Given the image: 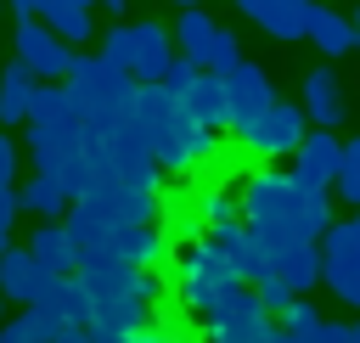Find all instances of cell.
<instances>
[{"label":"cell","mask_w":360,"mask_h":343,"mask_svg":"<svg viewBox=\"0 0 360 343\" xmlns=\"http://www.w3.org/2000/svg\"><path fill=\"white\" fill-rule=\"evenodd\" d=\"M242 219L259 231L264 247L321 242L332 225V197H326V186H309L292 169H253L242 186Z\"/></svg>","instance_id":"cell-1"},{"label":"cell","mask_w":360,"mask_h":343,"mask_svg":"<svg viewBox=\"0 0 360 343\" xmlns=\"http://www.w3.org/2000/svg\"><path fill=\"white\" fill-rule=\"evenodd\" d=\"M129 118H135V129L146 135L152 163H158V169H174V174H186V169L208 163V157H214V146H219V129H208V124L186 118V107L174 101V90H169V84H141V90H135V101H129Z\"/></svg>","instance_id":"cell-2"},{"label":"cell","mask_w":360,"mask_h":343,"mask_svg":"<svg viewBox=\"0 0 360 343\" xmlns=\"http://www.w3.org/2000/svg\"><path fill=\"white\" fill-rule=\"evenodd\" d=\"M202 326H208V343H298L287 326H276V315L259 304V292H253L248 281H236V287L202 315Z\"/></svg>","instance_id":"cell-3"},{"label":"cell","mask_w":360,"mask_h":343,"mask_svg":"<svg viewBox=\"0 0 360 343\" xmlns=\"http://www.w3.org/2000/svg\"><path fill=\"white\" fill-rule=\"evenodd\" d=\"M231 287H236V270H231V259H225V247L214 236L208 242L197 236V242L180 247V304L191 315H208Z\"/></svg>","instance_id":"cell-4"},{"label":"cell","mask_w":360,"mask_h":343,"mask_svg":"<svg viewBox=\"0 0 360 343\" xmlns=\"http://www.w3.org/2000/svg\"><path fill=\"white\" fill-rule=\"evenodd\" d=\"M68 90L84 101V112H112V118H124L129 101H135V90H141V79H135L129 67H112L107 56H73Z\"/></svg>","instance_id":"cell-5"},{"label":"cell","mask_w":360,"mask_h":343,"mask_svg":"<svg viewBox=\"0 0 360 343\" xmlns=\"http://www.w3.org/2000/svg\"><path fill=\"white\" fill-rule=\"evenodd\" d=\"M174 45H180V56H191V62H197V67H208V73H231V67L242 62L236 34H231V28H219L202 6H186V11L174 17Z\"/></svg>","instance_id":"cell-6"},{"label":"cell","mask_w":360,"mask_h":343,"mask_svg":"<svg viewBox=\"0 0 360 343\" xmlns=\"http://www.w3.org/2000/svg\"><path fill=\"white\" fill-rule=\"evenodd\" d=\"M163 84L174 90V101L186 107V118H197L208 129H231V107H225V79L219 73L197 67L191 56H174V67H169Z\"/></svg>","instance_id":"cell-7"},{"label":"cell","mask_w":360,"mask_h":343,"mask_svg":"<svg viewBox=\"0 0 360 343\" xmlns=\"http://www.w3.org/2000/svg\"><path fill=\"white\" fill-rule=\"evenodd\" d=\"M304 135H309V112L292 107V101H276L270 112H259L253 124L236 129V141H242L253 157H292Z\"/></svg>","instance_id":"cell-8"},{"label":"cell","mask_w":360,"mask_h":343,"mask_svg":"<svg viewBox=\"0 0 360 343\" xmlns=\"http://www.w3.org/2000/svg\"><path fill=\"white\" fill-rule=\"evenodd\" d=\"M17 56L39 73V79H68V67H73V45L45 22V17H22L17 22Z\"/></svg>","instance_id":"cell-9"},{"label":"cell","mask_w":360,"mask_h":343,"mask_svg":"<svg viewBox=\"0 0 360 343\" xmlns=\"http://www.w3.org/2000/svg\"><path fill=\"white\" fill-rule=\"evenodd\" d=\"M225 79V107H231V129H242V124H253L259 112H270L276 107V90H270V73L259 67V62H236L231 73H219Z\"/></svg>","instance_id":"cell-10"},{"label":"cell","mask_w":360,"mask_h":343,"mask_svg":"<svg viewBox=\"0 0 360 343\" xmlns=\"http://www.w3.org/2000/svg\"><path fill=\"white\" fill-rule=\"evenodd\" d=\"M51 281H56V270H45L34 247H6L0 253V292L11 304H39V292Z\"/></svg>","instance_id":"cell-11"},{"label":"cell","mask_w":360,"mask_h":343,"mask_svg":"<svg viewBox=\"0 0 360 343\" xmlns=\"http://www.w3.org/2000/svg\"><path fill=\"white\" fill-rule=\"evenodd\" d=\"M343 169V146H338V129H309L292 152V174L309 180V186H332Z\"/></svg>","instance_id":"cell-12"},{"label":"cell","mask_w":360,"mask_h":343,"mask_svg":"<svg viewBox=\"0 0 360 343\" xmlns=\"http://www.w3.org/2000/svg\"><path fill=\"white\" fill-rule=\"evenodd\" d=\"M208 236L225 247V259H231L236 281H259V276H270V253H264V242H259V231H253L248 219L219 225V231H208Z\"/></svg>","instance_id":"cell-13"},{"label":"cell","mask_w":360,"mask_h":343,"mask_svg":"<svg viewBox=\"0 0 360 343\" xmlns=\"http://www.w3.org/2000/svg\"><path fill=\"white\" fill-rule=\"evenodd\" d=\"M304 112H309L315 129H338L349 118V96H343V84H338L332 67H309L304 73Z\"/></svg>","instance_id":"cell-14"},{"label":"cell","mask_w":360,"mask_h":343,"mask_svg":"<svg viewBox=\"0 0 360 343\" xmlns=\"http://www.w3.org/2000/svg\"><path fill=\"white\" fill-rule=\"evenodd\" d=\"M28 247H34V253H39V264H45V270H56V276H73V270H79V259H84L79 236L68 231V219H39V225H34V236H28Z\"/></svg>","instance_id":"cell-15"},{"label":"cell","mask_w":360,"mask_h":343,"mask_svg":"<svg viewBox=\"0 0 360 343\" xmlns=\"http://www.w3.org/2000/svg\"><path fill=\"white\" fill-rule=\"evenodd\" d=\"M264 253H270V276H281L292 292H309L321 281V242H281Z\"/></svg>","instance_id":"cell-16"},{"label":"cell","mask_w":360,"mask_h":343,"mask_svg":"<svg viewBox=\"0 0 360 343\" xmlns=\"http://www.w3.org/2000/svg\"><path fill=\"white\" fill-rule=\"evenodd\" d=\"M309 17H315V0H259L248 11V22H259L270 39H309Z\"/></svg>","instance_id":"cell-17"},{"label":"cell","mask_w":360,"mask_h":343,"mask_svg":"<svg viewBox=\"0 0 360 343\" xmlns=\"http://www.w3.org/2000/svg\"><path fill=\"white\" fill-rule=\"evenodd\" d=\"M169 67H174L169 28H158V22H135V79H141V84H163Z\"/></svg>","instance_id":"cell-18"},{"label":"cell","mask_w":360,"mask_h":343,"mask_svg":"<svg viewBox=\"0 0 360 343\" xmlns=\"http://www.w3.org/2000/svg\"><path fill=\"white\" fill-rule=\"evenodd\" d=\"M39 309H51L56 321L90 326V315H96V298H90V287H84V281H79V270H73V276H56V281L39 292Z\"/></svg>","instance_id":"cell-19"},{"label":"cell","mask_w":360,"mask_h":343,"mask_svg":"<svg viewBox=\"0 0 360 343\" xmlns=\"http://www.w3.org/2000/svg\"><path fill=\"white\" fill-rule=\"evenodd\" d=\"M34 90H39V73H34L22 56L6 62V73H0V124H28Z\"/></svg>","instance_id":"cell-20"},{"label":"cell","mask_w":360,"mask_h":343,"mask_svg":"<svg viewBox=\"0 0 360 343\" xmlns=\"http://www.w3.org/2000/svg\"><path fill=\"white\" fill-rule=\"evenodd\" d=\"M354 264H360V219H332L321 236V276H338Z\"/></svg>","instance_id":"cell-21"},{"label":"cell","mask_w":360,"mask_h":343,"mask_svg":"<svg viewBox=\"0 0 360 343\" xmlns=\"http://www.w3.org/2000/svg\"><path fill=\"white\" fill-rule=\"evenodd\" d=\"M62 326H68V321H56L51 309L28 304L22 315H6V321H0V343H51Z\"/></svg>","instance_id":"cell-22"},{"label":"cell","mask_w":360,"mask_h":343,"mask_svg":"<svg viewBox=\"0 0 360 343\" xmlns=\"http://www.w3.org/2000/svg\"><path fill=\"white\" fill-rule=\"evenodd\" d=\"M309 39H315L326 56H343V51H354V17L332 11V6H315V17H309Z\"/></svg>","instance_id":"cell-23"},{"label":"cell","mask_w":360,"mask_h":343,"mask_svg":"<svg viewBox=\"0 0 360 343\" xmlns=\"http://www.w3.org/2000/svg\"><path fill=\"white\" fill-rule=\"evenodd\" d=\"M68 208H73V197H68V186H62L56 174H34V180L22 186V214L56 219V214H68Z\"/></svg>","instance_id":"cell-24"},{"label":"cell","mask_w":360,"mask_h":343,"mask_svg":"<svg viewBox=\"0 0 360 343\" xmlns=\"http://www.w3.org/2000/svg\"><path fill=\"white\" fill-rule=\"evenodd\" d=\"M68 45H84V39H96V22H90V6H79V0H51L45 11H39Z\"/></svg>","instance_id":"cell-25"},{"label":"cell","mask_w":360,"mask_h":343,"mask_svg":"<svg viewBox=\"0 0 360 343\" xmlns=\"http://www.w3.org/2000/svg\"><path fill=\"white\" fill-rule=\"evenodd\" d=\"M146 298H96V315L90 326H118V332H141L146 326Z\"/></svg>","instance_id":"cell-26"},{"label":"cell","mask_w":360,"mask_h":343,"mask_svg":"<svg viewBox=\"0 0 360 343\" xmlns=\"http://www.w3.org/2000/svg\"><path fill=\"white\" fill-rule=\"evenodd\" d=\"M197 208H202V225H208V231H219V225H236V219H242V191H225V186H214V191H208Z\"/></svg>","instance_id":"cell-27"},{"label":"cell","mask_w":360,"mask_h":343,"mask_svg":"<svg viewBox=\"0 0 360 343\" xmlns=\"http://www.w3.org/2000/svg\"><path fill=\"white\" fill-rule=\"evenodd\" d=\"M96 39H101V51H96V56H107L112 67H129V73H135V22H118V28L96 34Z\"/></svg>","instance_id":"cell-28"},{"label":"cell","mask_w":360,"mask_h":343,"mask_svg":"<svg viewBox=\"0 0 360 343\" xmlns=\"http://www.w3.org/2000/svg\"><path fill=\"white\" fill-rule=\"evenodd\" d=\"M281 326H287L298 343H315V332H321V309H315V304H304V292H298V298L281 309Z\"/></svg>","instance_id":"cell-29"},{"label":"cell","mask_w":360,"mask_h":343,"mask_svg":"<svg viewBox=\"0 0 360 343\" xmlns=\"http://www.w3.org/2000/svg\"><path fill=\"white\" fill-rule=\"evenodd\" d=\"M332 186H338V197H343L349 208H360V135L343 146V169H338V180H332Z\"/></svg>","instance_id":"cell-30"},{"label":"cell","mask_w":360,"mask_h":343,"mask_svg":"<svg viewBox=\"0 0 360 343\" xmlns=\"http://www.w3.org/2000/svg\"><path fill=\"white\" fill-rule=\"evenodd\" d=\"M253 292H259V304H264L270 315H281V309H287V304L298 298V292H292V287H287L281 276H259V281H253Z\"/></svg>","instance_id":"cell-31"},{"label":"cell","mask_w":360,"mask_h":343,"mask_svg":"<svg viewBox=\"0 0 360 343\" xmlns=\"http://www.w3.org/2000/svg\"><path fill=\"white\" fill-rule=\"evenodd\" d=\"M321 281L338 292V304H354V309H360V264H354V270H338V276H321Z\"/></svg>","instance_id":"cell-32"},{"label":"cell","mask_w":360,"mask_h":343,"mask_svg":"<svg viewBox=\"0 0 360 343\" xmlns=\"http://www.w3.org/2000/svg\"><path fill=\"white\" fill-rule=\"evenodd\" d=\"M197 214H202V208H174V219H169V242H197Z\"/></svg>","instance_id":"cell-33"},{"label":"cell","mask_w":360,"mask_h":343,"mask_svg":"<svg viewBox=\"0 0 360 343\" xmlns=\"http://www.w3.org/2000/svg\"><path fill=\"white\" fill-rule=\"evenodd\" d=\"M11 174H17V141L0 129V180H11Z\"/></svg>","instance_id":"cell-34"},{"label":"cell","mask_w":360,"mask_h":343,"mask_svg":"<svg viewBox=\"0 0 360 343\" xmlns=\"http://www.w3.org/2000/svg\"><path fill=\"white\" fill-rule=\"evenodd\" d=\"M135 332H118V326H90V343H129Z\"/></svg>","instance_id":"cell-35"},{"label":"cell","mask_w":360,"mask_h":343,"mask_svg":"<svg viewBox=\"0 0 360 343\" xmlns=\"http://www.w3.org/2000/svg\"><path fill=\"white\" fill-rule=\"evenodd\" d=\"M315 343H349V326H338V321H321Z\"/></svg>","instance_id":"cell-36"},{"label":"cell","mask_w":360,"mask_h":343,"mask_svg":"<svg viewBox=\"0 0 360 343\" xmlns=\"http://www.w3.org/2000/svg\"><path fill=\"white\" fill-rule=\"evenodd\" d=\"M51 343H90V326H73V321H68V326H62Z\"/></svg>","instance_id":"cell-37"},{"label":"cell","mask_w":360,"mask_h":343,"mask_svg":"<svg viewBox=\"0 0 360 343\" xmlns=\"http://www.w3.org/2000/svg\"><path fill=\"white\" fill-rule=\"evenodd\" d=\"M129 343H180V337H169V332H158V326H141Z\"/></svg>","instance_id":"cell-38"},{"label":"cell","mask_w":360,"mask_h":343,"mask_svg":"<svg viewBox=\"0 0 360 343\" xmlns=\"http://www.w3.org/2000/svg\"><path fill=\"white\" fill-rule=\"evenodd\" d=\"M6 6H11V11H17V17H39V11H45V6H51V0H6Z\"/></svg>","instance_id":"cell-39"},{"label":"cell","mask_w":360,"mask_h":343,"mask_svg":"<svg viewBox=\"0 0 360 343\" xmlns=\"http://www.w3.org/2000/svg\"><path fill=\"white\" fill-rule=\"evenodd\" d=\"M96 6H107V11H112V17H118V11H124V0H96Z\"/></svg>","instance_id":"cell-40"},{"label":"cell","mask_w":360,"mask_h":343,"mask_svg":"<svg viewBox=\"0 0 360 343\" xmlns=\"http://www.w3.org/2000/svg\"><path fill=\"white\" fill-rule=\"evenodd\" d=\"M253 6H259V0H236V11H242V17H248V11H253Z\"/></svg>","instance_id":"cell-41"},{"label":"cell","mask_w":360,"mask_h":343,"mask_svg":"<svg viewBox=\"0 0 360 343\" xmlns=\"http://www.w3.org/2000/svg\"><path fill=\"white\" fill-rule=\"evenodd\" d=\"M169 6H180V11H186V6H202V0H169Z\"/></svg>","instance_id":"cell-42"},{"label":"cell","mask_w":360,"mask_h":343,"mask_svg":"<svg viewBox=\"0 0 360 343\" xmlns=\"http://www.w3.org/2000/svg\"><path fill=\"white\" fill-rule=\"evenodd\" d=\"M349 343H360V321H354V326H349Z\"/></svg>","instance_id":"cell-43"},{"label":"cell","mask_w":360,"mask_h":343,"mask_svg":"<svg viewBox=\"0 0 360 343\" xmlns=\"http://www.w3.org/2000/svg\"><path fill=\"white\" fill-rule=\"evenodd\" d=\"M6 304H11V298H6V292H0V321H6Z\"/></svg>","instance_id":"cell-44"},{"label":"cell","mask_w":360,"mask_h":343,"mask_svg":"<svg viewBox=\"0 0 360 343\" xmlns=\"http://www.w3.org/2000/svg\"><path fill=\"white\" fill-rule=\"evenodd\" d=\"M79 6H96V0H79Z\"/></svg>","instance_id":"cell-45"},{"label":"cell","mask_w":360,"mask_h":343,"mask_svg":"<svg viewBox=\"0 0 360 343\" xmlns=\"http://www.w3.org/2000/svg\"><path fill=\"white\" fill-rule=\"evenodd\" d=\"M354 219H360V214H354Z\"/></svg>","instance_id":"cell-46"}]
</instances>
